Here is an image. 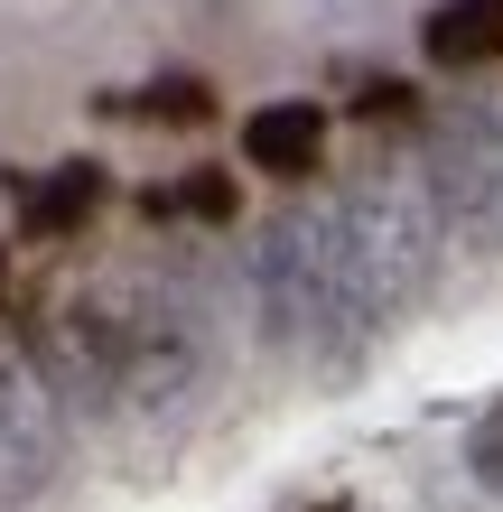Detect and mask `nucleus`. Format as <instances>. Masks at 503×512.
I'll return each instance as SVG.
<instances>
[{
    "instance_id": "nucleus-8",
    "label": "nucleus",
    "mask_w": 503,
    "mask_h": 512,
    "mask_svg": "<svg viewBox=\"0 0 503 512\" xmlns=\"http://www.w3.org/2000/svg\"><path fill=\"white\" fill-rule=\"evenodd\" d=\"M103 112H150V122H168V131H196V122H215V94H205L196 75H159L150 94H112Z\"/></svg>"
},
{
    "instance_id": "nucleus-7",
    "label": "nucleus",
    "mask_w": 503,
    "mask_h": 512,
    "mask_svg": "<svg viewBox=\"0 0 503 512\" xmlns=\"http://www.w3.org/2000/svg\"><path fill=\"white\" fill-rule=\"evenodd\" d=\"M103 205V168L94 159H66V168H47V187H28V233H75L84 215Z\"/></svg>"
},
{
    "instance_id": "nucleus-11",
    "label": "nucleus",
    "mask_w": 503,
    "mask_h": 512,
    "mask_svg": "<svg viewBox=\"0 0 503 512\" xmlns=\"http://www.w3.org/2000/svg\"><path fill=\"white\" fill-rule=\"evenodd\" d=\"M354 112L382 131V122H410V112H420V94H410V84H364V103H354Z\"/></svg>"
},
{
    "instance_id": "nucleus-1",
    "label": "nucleus",
    "mask_w": 503,
    "mask_h": 512,
    "mask_svg": "<svg viewBox=\"0 0 503 512\" xmlns=\"http://www.w3.org/2000/svg\"><path fill=\"white\" fill-rule=\"evenodd\" d=\"M252 289H261V317H271L289 345L354 354V345L373 336V308H364V280H354V252H345V215H336V205H280V215L261 224Z\"/></svg>"
},
{
    "instance_id": "nucleus-2",
    "label": "nucleus",
    "mask_w": 503,
    "mask_h": 512,
    "mask_svg": "<svg viewBox=\"0 0 503 512\" xmlns=\"http://www.w3.org/2000/svg\"><path fill=\"white\" fill-rule=\"evenodd\" d=\"M336 215H345V252H354V280H364L373 326H382V317H401L410 298L429 289L438 243H448V215H438L429 177L382 168V177H364V187L336 205Z\"/></svg>"
},
{
    "instance_id": "nucleus-9",
    "label": "nucleus",
    "mask_w": 503,
    "mask_h": 512,
    "mask_svg": "<svg viewBox=\"0 0 503 512\" xmlns=\"http://www.w3.org/2000/svg\"><path fill=\"white\" fill-rule=\"evenodd\" d=\"M177 205H187L196 224H233V168H187V187H177Z\"/></svg>"
},
{
    "instance_id": "nucleus-12",
    "label": "nucleus",
    "mask_w": 503,
    "mask_h": 512,
    "mask_svg": "<svg viewBox=\"0 0 503 512\" xmlns=\"http://www.w3.org/2000/svg\"><path fill=\"white\" fill-rule=\"evenodd\" d=\"M327 512H345V503H327Z\"/></svg>"
},
{
    "instance_id": "nucleus-5",
    "label": "nucleus",
    "mask_w": 503,
    "mask_h": 512,
    "mask_svg": "<svg viewBox=\"0 0 503 512\" xmlns=\"http://www.w3.org/2000/svg\"><path fill=\"white\" fill-rule=\"evenodd\" d=\"M243 159L261 177H317V159H327V112L317 103H261L243 122Z\"/></svg>"
},
{
    "instance_id": "nucleus-6",
    "label": "nucleus",
    "mask_w": 503,
    "mask_h": 512,
    "mask_svg": "<svg viewBox=\"0 0 503 512\" xmlns=\"http://www.w3.org/2000/svg\"><path fill=\"white\" fill-rule=\"evenodd\" d=\"M420 47H429V66H503V0H438L429 28H420Z\"/></svg>"
},
{
    "instance_id": "nucleus-3",
    "label": "nucleus",
    "mask_w": 503,
    "mask_h": 512,
    "mask_svg": "<svg viewBox=\"0 0 503 512\" xmlns=\"http://www.w3.org/2000/svg\"><path fill=\"white\" fill-rule=\"evenodd\" d=\"M420 177H429V196H438V215H448L457 243H494V224H503V122L485 103L438 112Z\"/></svg>"
},
{
    "instance_id": "nucleus-10",
    "label": "nucleus",
    "mask_w": 503,
    "mask_h": 512,
    "mask_svg": "<svg viewBox=\"0 0 503 512\" xmlns=\"http://www.w3.org/2000/svg\"><path fill=\"white\" fill-rule=\"evenodd\" d=\"M466 466H476V485H494V494H503V401L476 419V438H466Z\"/></svg>"
},
{
    "instance_id": "nucleus-4",
    "label": "nucleus",
    "mask_w": 503,
    "mask_h": 512,
    "mask_svg": "<svg viewBox=\"0 0 503 512\" xmlns=\"http://www.w3.org/2000/svg\"><path fill=\"white\" fill-rule=\"evenodd\" d=\"M66 466V419H56L47 373L19 345H0V503H38Z\"/></svg>"
}]
</instances>
